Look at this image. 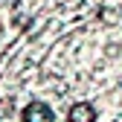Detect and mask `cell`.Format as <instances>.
<instances>
[{
  "mask_svg": "<svg viewBox=\"0 0 122 122\" xmlns=\"http://www.w3.org/2000/svg\"><path fill=\"white\" fill-rule=\"evenodd\" d=\"M23 122H52V111L47 108V105L35 102V105H29V108L23 111Z\"/></svg>",
  "mask_w": 122,
  "mask_h": 122,
  "instance_id": "obj_1",
  "label": "cell"
},
{
  "mask_svg": "<svg viewBox=\"0 0 122 122\" xmlns=\"http://www.w3.org/2000/svg\"><path fill=\"white\" fill-rule=\"evenodd\" d=\"M70 122H96V108L87 105V102L73 105L70 108Z\"/></svg>",
  "mask_w": 122,
  "mask_h": 122,
  "instance_id": "obj_2",
  "label": "cell"
}]
</instances>
